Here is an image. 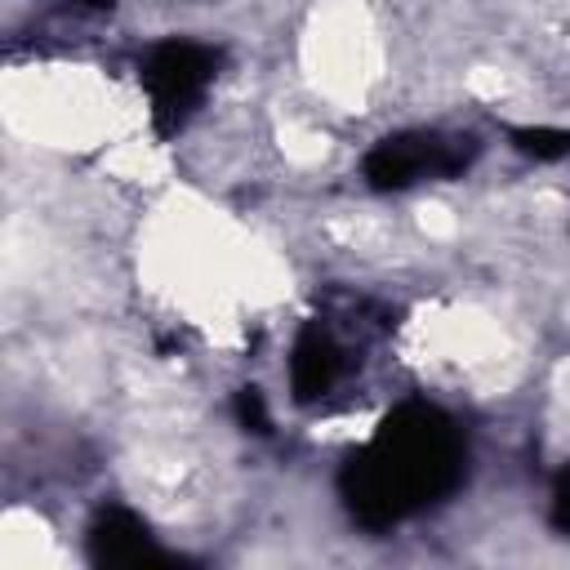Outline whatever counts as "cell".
<instances>
[{
	"mask_svg": "<svg viewBox=\"0 0 570 570\" xmlns=\"http://www.w3.org/2000/svg\"><path fill=\"white\" fill-rule=\"evenodd\" d=\"M89 561L98 566H156L165 552L129 508H107L89 525Z\"/></svg>",
	"mask_w": 570,
	"mask_h": 570,
	"instance_id": "obj_4",
	"label": "cell"
},
{
	"mask_svg": "<svg viewBox=\"0 0 570 570\" xmlns=\"http://www.w3.org/2000/svg\"><path fill=\"white\" fill-rule=\"evenodd\" d=\"M236 419H240V428H249V432H267V428H272L258 387H240V392H236Z\"/></svg>",
	"mask_w": 570,
	"mask_h": 570,
	"instance_id": "obj_7",
	"label": "cell"
},
{
	"mask_svg": "<svg viewBox=\"0 0 570 570\" xmlns=\"http://www.w3.org/2000/svg\"><path fill=\"white\" fill-rule=\"evenodd\" d=\"M463 463L468 450L459 428L436 405L405 401L383 419L374 441L343 463L338 490L361 525L387 530L410 512L445 499L463 481Z\"/></svg>",
	"mask_w": 570,
	"mask_h": 570,
	"instance_id": "obj_1",
	"label": "cell"
},
{
	"mask_svg": "<svg viewBox=\"0 0 570 570\" xmlns=\"http://www.w3.org/2000/svg\"><path fill=\"white\" fill-rule=\"evenodd\" d=\"M472 156H476V138H468V134L410 129V134L383 138L365 156V183L379 191H396L419 178H450V174L468 169Z\"/></svg>",
	"mask_w": 570,
	"mask_h": 570,
	"instance_id": "obj_2",
	"label": "cell"
},
{
	"mask_svg": "<svg viewBox=\"0 0 570 570\" xmlns=\"http://www.w3.org/2000/svg\"><path fill=\"white\" fill-rule=\"evenodd\" d=\"M214 67H218V53L196 40H160L142 58V89H147L151 116L165 134L178 129L187 120V111L205 98Z\"/></svg>",
	"mask_w": 570,
	"mask_h": 570,
	"instance_id": "obj_3",
	"label": "cell"
},
{
	"mask_svg": "<svg viewBox=\"0 0 570 570\" xmlns=\"http://www.w3.org/2000/svg\"><path fill=\"white\" fill-rule=\"evenodd\" d=\"M552 521L561 534H570V468L557 476V490H552Z\"/></svg>",
	"mask_w": 570,
	"mask_h": 570,
	"instance_id": "obj_8",
	"label": "cell"
},
{
	"mask_svg": "<svg viewBox=\"0 0 570 570\" xmlns=\"http://www.w3.org/2000/svg\"><path fill=\"white\" fill-rule=\"evenodd\" d=\"M343 374V347L334 343L330 330L321 325H307L289 352V387L298 401H316L325 396Z\"/></svg>",
	"mask_w": 570,
	"mask_h": 570,
	"instance_id": "obj_5",
	"label": "cell"
},
{
	"mask_svg": "<svg viewBox=\"0 0 570 570\" xmlns=\"http://www.w3.org/2000/svg\"><path fill=\"white\" fill-rule=\"evenodd\" d=\"M512 142L525 156H539V160L570 156V129H512Z\"/></svg>",
	"mask_w": 570,
	"mask_h": 570,
	"instance_id": "obj_6",
	"label": "cell"
}]
</instances>
